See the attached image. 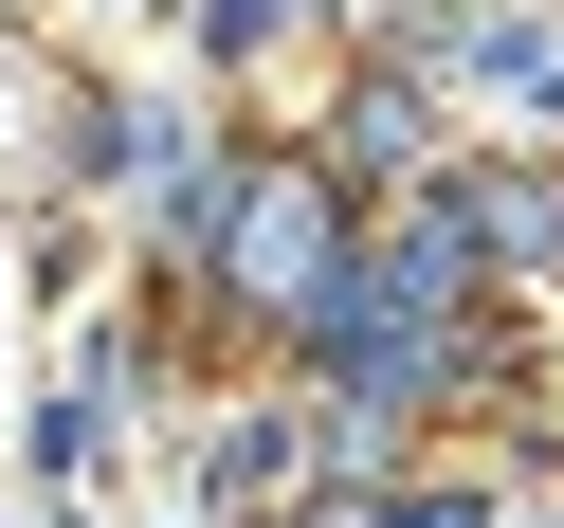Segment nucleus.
Segmentation results:
<instances>
[{
    "mask_svg": "<svg viewBox=\"0 0 564 528\" xmlns=\"http://www.w3.org/2000/svg\"><path fill=\"white\" fill-rule=\"evenodd\" d=\"M273 474H292V438H273V401H256V419H219V492H237V510H256Z\"/></svg>",
    "mask_w": 564,
    "mask_h": 528,
    "instance_id": "nucleus-3",
    "label": "nucleus"
},
{
    "mask_svg": "<svg viewBox=\"0 0 564 528\" xmlns=\"http://www.w3.org/2000/svg\"><path fill=\"white\" fill-rule=\"evenodd\" d=\"M419 147H437V110H419L401 74H365V91H346V164H419Z\"/></svg>",
    "mask_w": 564,
    "mask_h": 528,
    "instance_id": "nucleus-2",
    "label": "nucleus"
},
{
    "mask_svg": "<svg viewBox=\"0 0 564 528\" xmlns=\"http://www.w3.org/2000/svg\"><path fill=\"white\" fill-rule=\"evenodd\" d=\"M292 19H328V0H219L200 37H219V55H273V37H292Z\"/></svg>",
    "mask_w": 564,
    "mask_h": 528,
    "instance_id": "nucleus-4",
    "label": "nucleus"
},
{
    "mask_svg": "<svg viewBox=\"0 0 564 528\" xmlns=\"http://www.w3.org/2000/svg\"><path fill=\"white\" fill-rule=\"evenodd\" d=\"M200 273H219L237 310H273V328H292V310L346 273V201L310 183V164H256V147H237V201H219V256H200Z\"/></svg>",
    "mask_w": 564,
    "mask_h": 528,
    "instance_id": "nucleus-1",
    "label": "nucleus"
},
{
    "mask_svg": "<svg viewBox=\"0 0 564 528\" xmlns=\"http://www.w3.org/2000/svg\"><path fill=\"white\" fill-rule=\"evenodd\" d=\"M273 528H401V492H328V510H273Z\"/></svg>",
    "mask_w": 564,
    "mask_h": 528,
    "instance_id": "nucleus-5",
    "label": "nucleus"
}]
</instances>
